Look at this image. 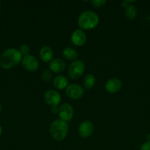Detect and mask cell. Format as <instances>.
<instances>
[{"instance_id":"cell-1","label":"cell","mask_w":150,"mask_h":150,"mask_svg":"<svg viewBox=\"0 0 150 150\" xmlns=\"http://www.w3.org/2000/svg\"><path fill=\"white\" fill-rule=\"evenodd\" d=\"M22 60V55L19 50L8 48L0 56V66L3 69L8 70L16 67Z\"/></svg>"},{"instance_id":"cell-2","label":"cell","mask_w":150,"mask_h":150,"mask_svg":"<svg viewBox=\"0 0 150 150\" xmlns=\"http://www.w3.org/2000/svg\"><path fill=\"white\" fill-rule=\"evenodd\" d=\"M77 23L81 29H92L98 26L99 18L94 12L91 10H85L79 15Z\"/></svg>"},{"instance_id":"cell-3","label":"cell","mask_w":150,"mask_h":150,"mask_svg":"<svg viewBox=\"0 0 150 150\" xmlns=\"http://www.w3.org/2000/svg\"><path fill=\"white\" fill-rule=\"evenodd\" d=\"M69 132V125L66 122L61 120L53 121L49 125V133L56 141H63Z\"/></svg>"},{"instance_id":"cell-4","label":"cell","mask_w":150,"mask_h":150,"mask_svg":"<svg viewBox=\"0 0 150 150\" xmlns=\"http://www.w3.org/2000/svg\"><path fill=\"white\" fill-rule=\"evenodd\" d=\"M85 70V63L82 60L76 59L69 65L68 75L71 79H78L82 76Z\"/></svg>"},{"instance_id":"cell-5","label":"cell","mask_w":150,"mask_h":150,"mask_svg":"<svg viewBox=\"0 0 150 150\" xmlns=\"http://www.w3.org/2000/svg\"><path fill=\"white\" fill-rule=\"evenodd\" d=\"M44 99L46 103L50 106H57L61 101V95L57 91L49 89L44 93Z\"/></svg>"},{"instance_id":"cell-6","label":"cell","mask_w":150,"mask_h":150,"mask_svg":"<svg viewBox=\"0 0 150 150\" xmlns=\"http://www.w3.org/2000/svg\"><path fill=\"white\" fill-rule=\"evenodd\" d=\"M66 94L71 99L77 100L82 98L84 95V89L80 85L71 83L66 87Z\"/></svg>"},{"instance_id":"cell-7","label":"cell","mask_w":150,"mask_h":150,"mask_svg":"<svg viewBox=\"0 0 150 150\" xmlns=\"http://www.w3.org/2000/svg\"><path fill=\"white\" fill-rule=\"evenodd\" d=\"M22 66L26 70L29 72H34L37 70L39 67V62L38 59L32 55H26L22 58Z\"/></svg>"},{"instance_id":"cell-8","label":"cell","mask_w":150,"mask_h":150,"mask_svg":"<svg viewBox=\"0 0 150 150\" xmlns=\"http://www.w3.org/2000/svg\"><path fill=\"white\" fill-rule=\"evenodd\" d=\"M74 108L71 106V105L67 103L62 104L59 107L58 115L60 117V120L64 122L69 121L71 120L74 117Z\"/></svg>"},{"instance_id":"cell-9","label":"cell","mask_w":150,"mask_h":150,"mask_svg":"<svg viewBox=\"0 0 150 150\" xmlns=\"http://www.w3.org/2000/svg\"><path fill=\"white\" fill-rule=\"evenodd\" d=\"M94 132V125L91 121L85 120L79 125L78 127L79 135L82 138H88Z\"/></svg>"},{"instance_id":"cell-10","label":"cell","mask_w":150,"mask_h":150,"mask_svg":"<svg viewBox=\"0 0 150 150\" xmlns=\"http://www.w3.org/2000/svg\"><path fill=\"white\" fill-rule=\"evenodd\" d=\"M122 87V82L118 78L110 79L106 82L105 89L110 94H114L119 92Z\"/></svg>"},{"instance_id":"cell-11","label":"cell","mask_w":150,"mask_h":150,"mask_svg":"<svg viewBox=\"0 0 150 150\" xmlns=\"http://www.w3.org/2000/svg\"><path fill=\"white\" fill-rule=\"evenodd\" d=\"M71 42L76 46H82L86 42L87 37L85 32L82 29H76L74 31L71 35Z\"/></svg>"},{"instance_id":"cell-12","label":"cell","mask_w":150,"mask_h":150,"mask_svg":"<svg viewBox=\"0 0 150 150\" xmlns=\"http://www.w3.org/2000/svg\"><path fill=\"white\" fill-rule=\"evenodd\" d=\"M49 70L55 73H62L66 69V63L61 59H54L51 60L49 64Z\"/></svg>"},{"instance_id":"cell-13","label":"cell","mask_w":150,"mask_h":150,"mask_svg":"<svg viewBox=\"0 0 150 150\" xmlns=\"http://www.w3.org/2000/svg\"><path fill=\"white\" fill-rule=\"evenodd\" d=\"M40 58L41 59L43 62H51V59L53 57V51L49 46H43L42 48L40 50L39 53Z\"/></svg>"},{"instance_id":"cell-14","label":"cell","mask_w":150,"mask_h":150,"mask_svg":"<svg viewBox=\"0 0 150 150\" xmlns=\"http://www.w3.org/2000/svg\"><path fill=\"white\" fill-rule=\"evenodd\" d=\"M53 85L56 89L62 90V89H66V87L69 86V81L66 76L60 75V76H56L54 79Z\"/></svg>"},{"instance_id":"cell-15","label":"cell","mask_w":150,"mask_h":150,"mask_svg":"<svg viewBox=\"0 0 150 150\" xmlns=\"http://www.w3.org/2000/svg\"><path fill=\"white\" fill-rule=\"evenodd\" d=\"M124 13L126 18L129 20H134L138 14V10L133 4H129L125 7Z\"/></svg>"},{"instance_id":"cell-16","label":"cell","mask_w":150,"mask_h":150,"mask_svg":"<svg viewBox=\"0 0 150 150\" xmlns=\"http://www.w3.org/2000/svg\"><path fill=\"white\" fill-rule=\"evenodd\" d=\"M63 55L66 59L69 60H76V59L78 57L77 51L74 48L67 47L64 48L63 51Z\"/></svg>"},{"instance_id":"cell-17","label":"cell","mask_w":150,"mask_h":150,"mask_svg":"<svg viewBox=\"0 0 150 150\" xmlns=\"http://www.w3.org/2000/svg\"><path fill=\"white\" fill-rule=\"evenodd\" d=\"M96 78L93 74H88L85 77L83 80L84 87L86 89H91L95 86L96 84Z\"/></svg>"},{"instance_id":"cell-18","label":"cell","mask_w":150,"mask_h":150,"mask_svg":"<svg viewBox=\"0 0 150 150\" xmlns=\"http://www.w3.org/2000/svg\"><path fill=\"white\" fill-rule=\"evenodd\" d=\"M51 72L49 70H45L42 73V79L46 82H49L51 79Z\"/></svg>"},{"instance_id":"cell-19","label":"cell","mask_w":150,"mask_h":150,"mask_svg":"<svg viewBox=\"0 0 150 150\" xmlns=\"http://www.w3.org/2000/svg\"><path fill=\"white\" fill-rule=\"evenodd\" d=\"M20 53L21 54V55L25 56L29 55V52H30V48H29V45H26V44H24L20 46V50H19Z\"/></svg>"},{"instance_id":"cell-20","label":"cell","mask_w":150,"mask_h":150,"mask_svg":"<svg viewBox=\"0 0 150 150\" xmlns=\"http://www.w3.org/2000/svg\"><path fill=\"white\" fill-rule=\"evenodd\" d=\"M91 4L96 7H101L106 4L107 1L105 0H93L91 1Z\"/></svg>"},{"instance_id":"cell-21","label":"cell","mask_w":150,"mask_h":150,"mask_svg":"<svg viewBox=\"0 0 150 150\" xmlns=\"http://www.w3.org/2000/svg\"><path fill=\"white\" fill-rule=\"evenodd\" d=\"M140 150H150V142H146L141 145Z\"/></svg>"},{"instance_id":"cell-22","label":"cell","mask_w":150,"mask_h":150,"mask_svg":"<svg viewBox=\"0 0 150 150\" xmlns=\"http://www.w3.org/2000/svg\"><path fill=\"white\" fill-rule=\"evenodd\" d=\"M134 1H123V2L121 3V6L125 8L126 6L129 5V4H132V2H134Z\"/></svg>"},{"instance_id":"cell-23","label":"cell","mask_w":150,"mask_h":150,"mask_svg":"<svg viewBox=\"0 0 150 150\" xmlns=\"http://www.w3.org/2000/svg\"><path fill=\"white\" fill-rule=\"evenodd\" d=\"M51 112L54 113V114H58L59 107H57V106H53V107H51Z\"/></svg>"},{"instance_id":"cell-24","label":"cell","mask_w":150,"mask_h":150,"mask_svg":"<svg viewBox=\"0 0 150 150\" xmlns=\"http://www.w3.org/2000/svg\"><path fill=\"white\" fill-rule=\"evenodd\" d=\"M1 133H2V127H1V126L0 125V136H1Z\"/></svg>"},{"instance_id":"cell-25","label":"cell","mask_w":150,"mask_h":150,"mask_svg":"<svg viewBox=\"0 0 150 150\" xmlns=\"http://www.w3.org/2000/svg\"><path fill=\"white\" fill-rule=\"evenodd\" d=\"M147 139H149V142H150V134H149V136H147Z\"/></svg>"},{"instance_id":"cell-26","label":"cell","mask_w":150,"mask_h":150,"mask_svg":"<svg viewBox=\"0 0 150 150\" xmlns=\"http://www.w3.org/2000/svg\"><path fill=\"white\" fill-rule=\"evenodd\" d=\"M1 103H0V113H1Z\"/></svg>"}]
</instances>
